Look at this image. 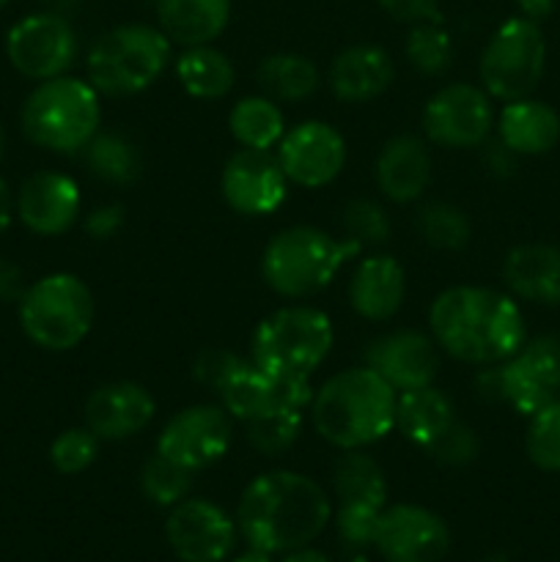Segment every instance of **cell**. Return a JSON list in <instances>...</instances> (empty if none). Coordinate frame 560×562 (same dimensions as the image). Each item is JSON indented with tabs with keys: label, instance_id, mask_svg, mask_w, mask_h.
<instances>
[{
	"label": "cell",
	"instance_id": "11",
	"mask_svg": "<svg viewBox=\"0 0 560 562\" xmlns=\"http://www.w3.org/2000/svg\"><path fill=\"white\" fill-rule=\"evenodd\" d=\"M234 426L223 406L198 404L176 412L157 439V453L184 470H206L217 464L231 448Z\"/></svg>",
	"mask_w": 560,
	"mask_h": 562
},
{
	"label": "cell",
	"instance_id": "29",
	"mask_svg": "<svg viewBox=\"0 0 560 562\" xmlns=\"http://www.w3.org/2000/svg\"><path fill=\"white\" fill-rule=\"evenodd\" d=\"M176 75L181 88L195 99L225 97L236 82V69L228 55L214 49L212 44L187 47L184 55L176 60Z\"/></svg>",
	"mask_w": 560,
	"mask_h": 562
},
{
	"label": "cell",
	"instance_id": "41",
	"mask_svg": "<svg viewBox=\"0 0 560 562\" xmlns=\"http://www.w3.org/2000/svg\"><path fill=\"white\" fill-rule=\"evenodd\" d=\"M382 510L384 508H377V505L338 503V510H335V527H338L340 541L351 549L373 547V536H377V525Z\"/></svg>",
	"mask_w": 560,
	"mask_h": 562
},
{
	"label": "cell",
	"instance_id": "14",
	"mask_svg": "<svg viewBox=\"0 0 560 562\" xmlns=\"http://www.w3.org/2000/svg\"><path fill=\"white\" fill-rule=\"evenodd\" d=\"M165 538L181 562H223L236 547V525L220 505L187 497L170 508Z\"/></svg>",
	"mask_w": 560,
	"mask_h": 562
},
{
	"label": "cell",
	"instance_id": "34",
	"mask_svg": "<svg viewBox=\"0 0 560 562\" xmlns=\"http://www.w3.org/2000/svg\"><path fill=\"white\" fill-rule=\"evenodd\" d=\"M192 475H195L192 470H184V467H179L176 461L154 453L141 470V492L146 494V499H152L154 505L173 508L181 499L190 497Z\"/></svg>",
	"mask_w": 560,
	"mask_h": 562
},
{
	"label": "cell",
	"instance_id": "4",
	"mask_svg": "<svg viewBox=\"0 0 560 562\" xmlns=\"http://www.w3.org/2000/svg\"><path fill=\"white\" fill-rule=\"evenodd\" d=\"M357 252V241L335 239L311 225H294L275 234L264 247L261 274L275 294L305 300L327 289L340 267Z\"/></svg>",
	"mask_w": 560,
	"mask_h": 562
},
{
	"label": "cell",
	"instance_id": "43",
	"mask_svg": "<svg viewBox=\"0 0 560 562\" xmlns=\"http://www.w3.org/2000/svg\"><path fill=\"white\" fill-rule=\"evenodd\" d=\"M242 362H245L242 357L231 355V351H225V349H206L195 357V366H192V371H195L198 382L206 384L209 390H214V393H217V390L223 387L225 379H228L231 373L242 366Z\"/></svg>",
	"mask_w": 560,
	"mask_h": 562
},
{
	"label": "cell",
	"instance_id": "10",
	"mask_svg": "<svg viewBox=\"0 0 560 562\" xmlns=\"http://www.w3.org/2000/svg\"><path fill=\"white\" fill-rule=\"evenodd\" d=\"M492 382L494 395L527 417L560 398V333L525 340L514 357L500 362Z\"/></svg>",
	"mask_w": 560,
	"mask_h": 562
},
{
	"label": "cell",
	"instance_id": "12",
	"mask_svg": "<svg viewBox=\"0 0 560 562\" xmlns=\"http://www.w3.org/2000/svg\"><path fill=\"white\" fill-rule=\"evenodd\" d=\"M494 126L489 93L470 82H453L428 99L423 110V130L428 140L445 148H475Z\"/></svg>",
	"mask_w": 560,
	"mask_h": 562
},
{
	"label": "cell",
	"instance_id": "36",
	"mask_svg": "<svg viewBox=\"0 0 560 562\" xmlns=\"http://www.w3.org/2000/svg\"><path fill=\"white\" fill-rule=\"evenodd\" d=\"M527 459L544 472H560V398L530 415L525 437Z\"/></svg>",
	"mask_w": 560,
	"mask_h": 562
},
{
	"label": "cell",
	"instance_id": "46",
	"mask_svg": "<svg viewBox=\"0 0 560 562\" xmlns=\"http://www.w3.org/2000/svg\"><path fill=\"white\" fill-rule=\"evenodd\" d=\"M22 294H25V285H22L20 267L0 258V302H20Z\"/></svg>",
	"mask_w": 560,
	"mask_h": 562
},
{
	"label": "cell",
	"instance_id": "25",
	"mask_svg": "<svg viewBox=\"0 0 560 562\" xmlns=\"http://www.w3.org/2000/svg\"><path fill=\"white\" fill-rule=\"evenodd\" d=\"M503 280L511 294L536 305H560V247L519 245L505 256Z\"/></svg>",
	"mask_w": 560,
	"mask_h": 562
},
{
	"label": "cell",
	"instance_id": "22",
	"mask_svg": "<svg viewBox=\"0 0 560 562\" xmlns=\"http://www.w3.org/2000/svg\"><path fill=\"white\" fill-rule=\"evenodd\" d=\"M406 296L404 267L393 256H371L360 261L349 280V302L366 322H388Z\"/></svg>",
	"mask_w": 560,
	"mask_h": 562
},
{
	"label": "cell",
	"instance_id": "31",
	"mask_svg": "<svg viewBox=\"0 0 560 562\" xmlns=\"http://www.w3.org/2000/svg\"><path fill=\"white\" fill-rule=\"evenodd\" d=\"M231 135L245 148H258L269 151L278 146L280 137L285 135V119L275 99L269 97H245L234 104L228 115Z\"/></svg>",
	"mask_w": 560,
	"mask_h": 562
},
{
	"label": "cell",
	"instance_id": "52",
	"mask_svg": "<svg viewBox=\"0 0 560 562\" xmlns=\"http://www.w3.org/2000/svg\"><path fill=\"white\" fill-rule=\"evenodd\" d=\"M5 3H9V0H0V9H3V5H5Z\"/></svg>",
	"mask_w": 560,
	"mask_h": 562
},
{
	"label": "cell",
	"instance_id": "26",
	"mask_svg": "<svg viewBox=\"0 0 560 562\" xmlns=\"http://www.w3.org/2000/svg\"><path fill=\"white\" fill-rule=\"evenodd\" d=\"M497 130L500 143L511 154L536 157V154H547L558 146L560 115L555 113V108H549L547 102H538V99H514L500 113Z\"/></svg>",
	"mask_w": 560,
	"mask_h": 562
},
{
	"label": "cell",
	"instance_id": "35",
	"mask_svg": "<svg viewBox=\"0 0 560 562\" xmlns=\"http://www.w3.org/2000/svg\"><path fill=\"white\" fill-rule=\"evenodd\" d=\"M417 234L437 250H461L470 241V220L450 203H428L417 214Z\"/></svg>",
	"mask_w": 560,
	"mask_h": 562
},
{
	"label": "cell",
	"instance_id": "7",
	"mask_svg": "<svg viewBox=\"0 0 560 562\" xmlns=\"http://www.w3.org/2000/svg\"><path fill=\"white\" fill-rule=\"evenodd\" d=\"M170 60V38L159 27L119 25L99 36L88 53V82L108 97L146 91Z\"/></svg>",
	"mask_w": 560,
	"mask_h": 562
},
{
	"label": "cell",
	"instance_id": "49",
	"mask_svg": "<svg viewBox=\"0 0 560 562\" xmlns=\"http://www.w3.org/2000/svg\"><path fill=\"white\" fill-rule=\"evenodd\" d=\"M280 562H329V560H327V554L318 552V549L300 547V549H294V552H285Z\"/></svg>",
	"mask_w": 560,
	"mask_h": 562
},
{
	"label": "cell",
	"instance_id": "18",
	"mask_svg": "<svg viewBox=\"0 0 560 562\" xmlns=\"http://www.w3.org/2000/svg\"><path fill=\"white\" fill-rule=\"evenodd\" d=\"M223 409L236 420L278 415V412H302L313 401L311 382H289L264 373L250 362H242L217 390Z\"/></svg>",
	"mask_w": 560,
	"mask_h": 562
},
{
	"label": "cell",
	"instance_id": "33",
	"mask_svg": "<svg viewBox=\"0 0 560 562\" xmlns=\"http://www.w3.org/2000/svg\"><path fill=\"white\" fill-rule=\"evenodd\" d=\"M82 154H86V165L91 168V173L110 184H132L141 176V151L130 137L119 135V132H97L82 148Z\"/></svg>",
	"mask_w": 560,
	"mask_h": 562
},
{
	"label": "cell",
	"instance_id": "32",
	"mask_svg": "<svg viewBox=\"0 0 560 562\" xmlns=\"http://www.w3.org/2000/svg\"><path fill=\"white\" fill-rule=\"evenodd\" d=\"M258 82L269 99L300 102L318 88V69L311 58L296 53L269 55L258 66Z\"/></svg>",
	"mask_w": 560,
	"mask_h": 562
},
{
	"label": "cell",
	"instance_id": "24",
	"mask_svg": "<svg viewBox=\"0 0 560 562\" xmlns=\"http://www.w3.org/2000/svg\"><path fill=\"white\" fill-rule=\"evenodd\" d=\"M432 181V154L415 135H399L384 143L377 159V184L390 201L410 203L426 192Z\"/></svg>",
	"mask_w": 560,
	"mask_h": 562
},
{
	"label": "cell",
	"instance_id": "42",
	"mask_svg": "<svg viewBox=\"0 0 560 562\" xmlns=\"http://www.w3.org/2000/svg\"><path fill=\"white\" fill-rule=\"evenodd\" d=\"M478 450H481V442H478L475 431H472L470 426H464V423L456 420L437 442L428 445L426 453L432 456V459H437L439 464L464 467L475 459Z\"/></svg>",
	"mask_w": 560,
	"mask_h": 562
},
{
	"label": "cell",
	"instance_id": "28",
	"mask_svg": "<svg viewBox=\"0 0 560 562\" xmlns=\"http://www.w3.org/2000/svg\"><path fill=\"white\" fill-rule=\"evenodd\" d=\"M453 423V404H450L448 395L434 390L432 384L399 393V401H395V428L421 450L437 442Z\"/></svg>",
	"mask_w": 560,
	"mask_h": 562
},
{
	"label": "cell",
	"instance_id": "44",
	"mask_svg": "<svg viewBox=\"0 0 560 562\" xmlns=\"http://www.w3.org/2000/svg\"><path fill=\"white\" fill-rule=\"evenodd\" d=\"M384 11L393 20L410 22V25H421V22H439V0H379Z\"/></svg>",
	"mask_w": 560,
	"mask_h": 562
},
{
	"label": "cell",
	"instance_id": "1",
	"mask_svg": "<svg viewBox=\"0 0 560 562\" xmlns=\"http://www.w3.org/2000/svg\"><path fill=\"white\" fill-rule=\"evenodd\" d=\"M333 519V503L316 481L300 472L278 470L258 475L242 492L236 530L247 547L285 554L311 547Z\"/></svg>",
	"mask_w": 560,
	"mask_h": 562
},
{
	"label": "cell",
	"instance_id": "5",
	"mask_svg": "<svg viewBox=\"0 0 560 562\" xmlns=\"http://www.w3.org/2000/svg\"><path fill=\"white\" fill-rule=\"evenodd\" d=\"M20 119L27 140L38 148L58 154L82 151L102 121L99 91L88 80L53 77L33 88Z\"/></svg>",
	"mask_w": 560,
	"mask_h": 562
},
{
	"label": "cell",
	"instance_id": "48",
	"mask_svg": "<svg viewBox=\"0 0 560 562\" xmlns=\"http://www.w3.org/2000/svg\"><path fill=\"white\" fill-rule=\"evenodd\" d=\"M11 212H14V201H11V190L3 179H0V234L11 225Z\"/></svg>",
	"mask_w": 560,
	"mask_h": 562
},
{
	"label": "cell",
	"instance_id": "45",
	"mask_svg": "<svg viewBox=\"0 0 560 562\" xmlns=\"http://www.w3.org/2000/svg\"><path fill=\"white\" fill-rule=\"evenodd\" d=\"M121 225H124V209L121 206H99L86 220V231L93 239H110Z\"/></svg>",
	"mask_w": 560,
	"mask_h": 562
},
{
	"label": "cell",
	"instance_id": "50",
	"mask_svg": "<svg viewBox=\"0 0 560 562\" xmlns=\"http://www.w3.org/2000/svg\"><path fill=\"white\" fill-rule=\"evenodd\" d=\"M231 562H275V560H272V554L258 552V549H250V547H247V552H242L239 558L231 560Z\"/></svg>",
	"mask_w": 560,
	"mask_h": 562
},
{
	"label": "cell",
	"instance_id": "51",
	"mask_svg": "<svg viewBox=\"0 0 560 562\" xmlns=\"http://www.w3.org/2000/svg\"><path fill=\"white\" fill-rule=\"evenodd\" d=\"M3 148H5V135H3V126H0V159H3Z\"/></svg>",
	"mask_w": 560,
	"mask_h": 562
},
{
	"label": "cell",
	"instance_id": "47",
	"mask_svg": "<svg viewBox=\"0 0 560 562\" xmlns=\"http://www.w3.org/2000/svg\"><path fill=\"white\" fill-rule=\"evenodd\" d=\"M522 9V16H527V20L538 22L544 20V16H549V11L555 9V0H516Z\"/></svg>",
	"mask_w": 560,
	"mask_h": 562
},
{
	"label": "cell",
	"instance_id": "40",
	"mask_svg": "<svg viewBox=\"0 0 560 562\" xmlns=\"http://www.w3.org/2000/svg\"><path fill=\"white\" fill-rule=\"evenodd\" d=\"M346 231V239L357 241L360 247L366 245H384L390 236V220L384 214V209L379 203L366 201H351L344 209V217H340Z\"/></svg>",
	"mask_w": 560,
	"mask_h": 562
},
{
	"label": "cell",
	"instance_id": "13",
	"mask_svg": "<svg viewBox=\"0 0 560 562\" xmlns=\"http://www.w3.org/2000/svg\"><path fill=\"white\" fill-rule=\"evenodd\" d=\"M11 66L31 80L60 77L77 58V36L58 14H31L5 36Z\"/></svg>",
	"mask_w": 560,
	"mask_h": 562
},
{
	"label": "cell",
	"instance_id": "19",
	"mask_svg": "<svg viewBox=\"0 0 560 562\" xmlns=\"http://www.w3.org/2000/svg\"><path fill=\"white\" fill-rule=\"evenodd\" d=\"M366 362L395 393L426 387L439 371V351L428 335L415 329H395L366 349Z\"/></svg>",
	"mask_w": 560,
	"mask_h": 562
},
{
	"label": "cell",
	"instance_id": "20",
	"mask_svg": "<svg viewBox=\"0 0 560 562\" xmlns=\"http://www.w3.org/2000/svg\"><path fill=\"white\" fill-rule=\"evenodd\" d=\"M80 203L77 181L53 170L33 173L16 192V214L38 236L66 234L80 217Z\"/></svg>",
	"mask_w": 560,
	"mask_h": 562
},
{
	"label": "cell",
	"instance_id": "39",
	"mask_svg": "<svg viewBox=\"0 0 560 562\" xmlns=\"http://www.w3.org/2000/svg\"><path fill=\"white\" fill-rule=\"evenodd\" d=\"M99 456V437L91 428H69V431L58 434L49 448V461L60 475H77V472L88 470L93 459Z\"/></svg>",
	"mask_w": 560,
	"mask_h": 562
},
{
	"label": "cell",
	"instance_id": "23",
	"mask_svg": "<svg viewBox=\"0 0 560 562\" xmlns=\"http://www.w3.org/2000/svg\"><path fill=\"white\" fill-rule=\"evenodd\" d=\"M393 60L377 44H355L335 55L329 66V88L340 102L360 104L382 97L393 82Z\"/></svg>",
	"mask_w": 560,
	"mask_h": 562
},
{
	"label": "cell",
	"instance_id": "38",
	"mask_svg": "<svg viewBox=\"0 0 560 562\" xmlns=\"http://www.w3.org/2000/svg\"><path fill=\"white\" fill-rule=\"evenodd\" d=\"M302 426V412H278L245 420V437L253 450L261 456H280L296 442Z\"/></svg>",
	"mask_w": 560,
	"mask_h": 562
},
{
	"label": "cell",
	"instance_id": "3",
	"mask_svg": "<svg viewBox=\"0 0 560 562\" xmlns=\"http://www.w3.org/2000/svg\"><path fill=\"white\" fill-rule=\"evenodd\" d=\"M395 401L399 393L368 366L340 371L313 393V426L340 450L368 448L395 428Z\"/></svg>",
	"mask_w": 560,
	"mask_h": 562
},
{
	"label": "cell",
	"instance_id": "17",
	"mask_svg": "<svg viewBox=\"0 0 560 562\" xmlns=\"http://www.w3.org/2000/svg\"><path fill=\"white\" fill-rule=\"evenodd\" d=\"M220 190L234 212L247 217H267L283 206L289 179L278 157L258 148H242L225 162Z\"/></svg>",
	"mask_w": 560,
	"mask_h": 562
},
{
	"label": "cell",
	"instance_id": "27",
	"mask_svg": "<svg viewBox=\"0 0 560 562\" xmlns=\"http://www.w3.org/2000/svg\"><path fill=\"white\" fill-rule=\"evenodd\" d=\"M159 31L184 47L212 44L231 20V0H159Z\"/></svg>",
	"mask_w": 560,
	"mask_h": 562
},
{
	"label": "cell",
	"instance_id": "6",
	"mask_svg": "<svg viewBox=\"0 0 560 562\" xmlns=\"http://www.w3.org/2000/svg\"><path fill=\"white\" fill-rule=\"evenodd\" d=\"M333 349V324L316 307H280L253 335V366L289 382H311Z\"/></svg>",
	"mask_w": 560,
	"mask_h": 562
},
{
	"label": "cell",
	"instance_id": "9",
	"mask_svg": "<svg viewBox=\"0 0 560 562\" xmlns=\"http://www.w3.org/2000/svg\"><path fill=\"white\" fill-rule=\"evenodd\" d=\"M547 66V42L538 22L511 16L494 31L481 55L483 91L503 102L525 99L536 91Z\"/></svg>",
	"mask_w": 560,
	"mask_h": 562
},
{
	"label": "cell",
	"instance_id": "15",
	"mask_svg": "<svg viewBox=\"0 0 560 562\" xmlns=\"http://www.w3.org/2000/svg\"><path fill=\"white\" fill-rule=\"evenodd\" d=\"M373 549L384 562H439L450 549V530L423 505H390L379 516Z\"/></svg>",
	"mask_w": 560,
	"mask_h": 562
},
{
	"label": "cell",
	"instance_id": "37",
	"mask_svg": "<svg viewBox=\"0 0 560 562\" xmlns=\"http://www.w3.org/2000/svg\"><path fill=\"white\" fill-rule=\"evenodd\" d=\"M406 58L423 75H443L453 60V42L439 22H421L406 36Z\"/></svg>",
	"mask_w": 560,
	"mask_h": 562
},
{
	"label": "cell",
	"instance_id": "8",
	"mask_svg": "<svg viewBox=\"0 0 560 562\" xmlns=\"http://www.w3.org/2000/svg\"><path fill=\"white\" fill-rule=\"evenodd\" d=\"M20 322L27 338L42 349H75L93 324L91 289L77 274H47L22 294Z\"/></svg>",
	"mask_w": 560,
	"mask_h": 562
},
{
	"label": "cell",
	"instance_id": "2",
	"mask_svg": "<svg viewBox=\"0 0 560 562\" xmlns=\"http://www.w3.org/2000/svg\"><path fill=\"white\" fill-rule=\"evenodd\" d=\"M434 344L470 366H500L525 346L527 327L508 294L478 285L443 291L428 311Z\"/></svg>",
	"mask_w": 560,
	"mask_h": 562
},
{
	"label": "cell",
	"instance_id": "16",
	"mask_svg": "<svg viewBox=\"0 0 560 562\" xmlns=\"http://www.w3.org/2000/svg\"><path fill=\"white\" fill-rule=\"evenodd\" d=\"M278 146V162L285 179L311 190L338 179L346 165L344 137L324 121H302L280 137Z\"/></svg>",
	"mask_w": 560,
	"mask_h": 562
},
{
	"label": "cell",
	"instance_id": "21",
	"mask_svg": "<svg viewBox=\"0 0 560 562\" xmlns=\"http://www.w3.org/2000/svg\"><path fill=\"white\" fill-rule=\"evenodd\" d=\"M152 393L137 382H110L93 390L86 401V426L104 442H119L141 434L152 423Z\"/></svg>",
	"mask_w": 560,
	"mask_h": 562
},
{
	"label": "cell",
	"instance_id": "53",
	"mask_svg": "<svg viewBox=\"0 0 560 562\" xmlns=\"http://www.w3.org/2000/svg\"><path fill=\"white\" fill-rule=\"evenodd\" d=\"M355 562H366V560H355Z\"/></svg>",
	"mask_w": 560,
	"mask_h": 562
},
{
	"label": "cell",
	"instance_id": "30",
	"mask_svg": "<svg viewBox=\"0 0 560 562\" xmlns=\"http://www.w3.org/2000/svg\"><path fill=\"white\" fill-rule=\"evenodd\" d=\"M333 492L338 503L388 508V481L377 461L362 450H344L333 467Z\"/></svg>",
	"mask_w": 560,
	"mask_h": 562
}]
</instances>
